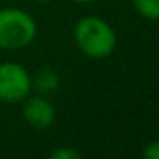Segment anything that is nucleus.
Returning a JSON list of instances; mask_svg holds the SVG:
<instances>
[{
	"label": "nucleus",
	"mask_w": 159,
	"mask_h": 159,
	"mask_svg": "<svg viewBox=\"0 0 159 159\" xmlns=\"http://www.w3.org/2000/svg\"><path fill=\"white\" fill-rule=\"evenodd\" d=\"M74 38L79 50L91 58H104L111 55L116 45L113 28L104 19L96 16L79 19L74 28Z\"/></svg>",
	"instance_id": "f257e3e1"
},
{
	"label": "nucleus",
	"mask_w": 159,
	"mask_h": 159,
	"mask_svg": "<svg viewBox=\"0 0 159 159\" xmlns=\"http://www.w3.org/2000/svg\"><path fill=\"white\" fill-rule=\"evenodd\" d=\"M36 36V22L28 12L16 7L0 11V48L19 50Z\"/></svg>",
	"instance_id": "f03ea898"
},
{
	"label": "nucleus",
	"mask_w": 159,
	"mask_h": 159,
	"mask_svg": "<svg viewBox=\"0 0 159 159\" xmlns=\"http://www.w3.org/2000/svg\"><path fill=\"white\" fill-rule=\"evenodd\" d=\"M33 80L28 70L16 62L0 63V99L5 103H19L28 98Z\"/></svg>",
	"instance_id": "7ed1b4c3"
},
{
	"label": "nucleus",
	"mask_w": 159,
	"mask_h": 159,
	"mask_svg": "<svg viewBox=\"0 0 159 159\" xmlns=\"http://www.w3.org/2000/svg\"><path fill=\"white\" fill-rule=\"evenodd\" d=\"M22 115L31 127L38 128V130H45L55 120V108L46 98L33 96L24 103Z\"/></svg>",
	"instance_id": "20e7f679"
},
{
	"label": "nucleus",
	"mask_w": 159,
	"mask_h": 159,
	"mask_svg": "<svg viewBox=\"0 0 159 159\" xmlns=\"http://www.w3.org/2000/svg\"><path fill=\"white\" fill-rule=\"evenodd\" d=\"M60 84V77L52 69H41L34 75V86L39 93H53Z\"/></svg>",
	"instance_id": "39448f33"
},
{
	"label": "nucleus",
	"mask_w": 159,
	"mask_h": 159,
	"mask_svg": "<svg viewBox=\"0 0 159 159\" xmlns=\"http://www.w3.org/2000/svg\"><path fill=\"white\" fill-rule=\"evenodd\" d=\"M132 5L142 17L151 21L159 19V0H132Z\"/></svg>",
	"instance_id": "423d86ee"
},
{
	"label": "nucleus",
	"mask_w": 159,
	"mask_h": 159,
	"mask_svg": "<svg viewBox=\"0 0 159 159\" xmlns=\"http://www.w3.org/2000/svg\"><path fill=\"white\" fill-rule=\"evenodd\" d=\"M50 157L52 159H79L80 154L77 151H74V149H70V147H60V149H57V151H53L52 154H50Z\"/></svg>",
	"instance_id": "0eeeda50"
},
{
	"label": "nucleus",
	"mask_w": 159,
	"mask_h": 159,
	"mask_svg": "<svg viewBox=\"0 0 159 159\" xmlns=\"http://www.w3.org/2000/svg\"><path fill=\"white\" fill-rule=\"evenodd\" d=\"M142 154H144L145 159H159V140L149 142Z\"/></svg>",
	"instance_id": "6e6552de"
},
{
	"label": "nucleus",
	"mask_w": 159,
	"mask_h": 159,
	"mask_svg": "<svg viewBox=\"0 0 159 159\" xmlns=\"http://www.w3.org/2000/svg\"><path fill=\"white\" fill-rule=\"evenodd\" d=\"M74 2H79V4H87V2H94V0H74Z\"/></svg>",
	"instance_id": "1a4fd4ad"
},
{
	"label": "nucleus",
	"mask_w": 159,
	"mask_h": 159,
	"mask_svg": "<svg viewBox=\"0 0 159 159\" xmlns=\"http://www.w3.org/2000/svg\"><path fill=\"white\" fill-rule=\"evenodd\" d=\"M38 2H52V0H38Z\"/></svg>",
	"instance_id": "9d476101"
}]
</instances>
